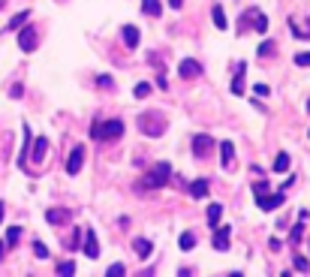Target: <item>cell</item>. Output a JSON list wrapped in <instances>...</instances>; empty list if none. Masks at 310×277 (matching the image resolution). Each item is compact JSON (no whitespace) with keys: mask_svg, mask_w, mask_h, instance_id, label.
Here are the masks:
<instances>
[{"mask_svg":"<svg viewBox=\"0 0 310 277\" xmlns=\"http://www.w3.org/2000/svg\"><path fill=\"white\" fill-rule=\"evenodd\" d=\"M259 54H262V58H271V54H274V42H262V45H259Z\"/></svg>","mask_w":310,"mask_h":277,"instance_id":"4dcf8cb0","label":"cell"},{"mask_svg":"<svg viewBox=\"0 0 310 277\" xmlns=\"http://www.w3.org/2000/svg\"><path fill=\"white\" fill-rule=\"evenodd\" d=\"M3 214H6V205H3V202H0V223H3Z\"/></svg>","mask_w":310,"mask_h":277,"instance_id":"f35d334b","label":"cell"},{"mask_svg":"<svg viewBox=\"0 0 310 277\" xmlns=\"http://www.w3.org/2000/svg\"><path fill=\"white\" fill-rule=\"evenodd\" d=\"M247 24H253V27H256V34H265V31H268V21H265V15H262L259 9H247L241 18H238V31H241V34H244V27H247Z\"/></svg>","mask_w":310,"mask_h":277,"instance_id":"277c9868","label":"cell"},{"mask_svg":"<svg viewBox=\"0 0 310 277\" xmlns=\"http://www.w3.org/2000/svg\"><path fill=\"white\" fill-rule=\"evenodd\" d=\"M3 3H6V0H0V9H3Z\"/></svg>","mask_w":310,"mask_h":277,"instance_id":"ab89813d","label":"cell"},{"mask_svg":"<svg viewBox=\"0 0 310 277\" xmlns=\"http://www.w3.org/2000/svg\"><path fill=\"white\" fill-rule=\"evenodd\" d=\"M178 247H181V250H193V247H196V235H193V232H184V235L178 238Z\"/></svg>","mask_w":310,"mask_h":277,"instance_id":"cb8c5ba5","label":"cell"},{"mask_svg":"<svg viewBox=\"0 0 310 277\" xmlns=\"http://www.w3.org/2000/svg\"><path fill=\"white\" fill-rule=\"evenodd\" d=\"M211 148H214V138L208 136V133H199V136H193V154H196V157H205Z\"/></svg>","mask_w":310,"mask_h":277,"instance_id":"30bf717a","label":"cell"},{"mask_svg":"<svg viewBox=\"0 0 310 277\" xmlns=\"http://www.w3.org/2000/svg\"><path fill=\"white\" fill-rule=\"evenodd\" d=\"M244 69H247V64H238V67H235V78H232V94H235V97L244 94Z\"/></svg>","mask_w":310,"mask_h":277,"instance_id":"2e32d148","label":"cell"},{"mask_svg":"<svg viewBox=\"0 0 310 277\" xmlns=\"http://www.w3.org/2000/svg\"><path fill=\"white\" fill-rule=\"evenodd\" d=\"M181 3H184V0H169V6H172V9H181Z\"/></svg>","mask_w":310,"mask_h":277,"instance_id":"8d00e7d4","label":"cell"},{"mask_svg":"<svg viewBox=\"0 0 310 277\" xmlns=\"http://www.w3.org/2000/svg\"><path fill=\"white\" fill-rule=\"evenodd\" d=\"M211 15H214L217 31H226V27H229V24H226V12H223V6H214V9H211Z\"/></svg>","mask_w":310,"mask_h":277,"instance_id":"7402d4cb","label":"cell"},{"mask_svg":"<svg viewBox=\"0 0 310 277\" xmlns=\"http://www.w3.org/2000/svg\"><path fill=\"white\" fill-rule=\"evenodd\" d=\"M178 75H181V78H199V75H202V64L193 61V58H184V61L178 64Z\"/></svg>","mask_w":310,"mask_h":277,"instance_id":"52a82bcc","label":"cell"},{"mask_svg":"<svg viewBox=\"0 0 310 277\" xmlns=\"http://www.w3.org/2000/svg\"><path fill=\"white\" fill-rule=\"evenodd\" d=\"M232 157H235L232 142H220V166H223V169H229V166H232Z\"/></svg>","mask_w":310,"mask_h":277,"instance_id":"9a60e30c","label":"cell"},{"mask_svg":"<svg viewBox=\"0 0 310 277\" xmlns=\"http://www.w3.org/2000/svg\"><path fill=\"white\" fill-rule=\"evenodd\" d=\"M301 223H304V220H301ZM301 223H298V226L292 229V235H289V238H292V244H298V241H301Z\"/></svg>","mask_w":310,"mask_h":277,"instance_id":"e575fe53","label":"cell"},{"mask_svg":"<svg viewBox=\"0 0 310 277\" xmlns=\"http://www.w3.org/2000/svg\"><path fill=\"white\" fill-rule=\"evenodd\" d=\"M169 175H172V166H169V163H157V166L148 172V178L142 181V187H148V190H154V187H163V184L169 181Z\"/></svg>","mask_w":310,"mask_h":277,"instance_id":"3957f363","label":"cell"},{"mask_svg":"<svg viewBox=\"0 0 310 277\" xmlns=\"http://www.w3.org/2000/svg\"><path fill=\"white\" fill-rule=\"evenodd\" d=\"M91 136L97 138V142H111V138H121L124 136V121H100V124H94V130H91Z\"/></svg>","mask_w":310,"mask_h":277,"instance_id":"7a4b0ae2","label":"cell"},{"mask_svg":"<svg viewBox=\"0 0 310 277\" xmlns=\"http://www.w3.org/2000/svg\"><path fill=\"white\" fill-rule=\"evenodd\" d=\"M18 45H21V51H34L36 45H39V31L36 27H24V31H18Z\"/></svg>","mask_w":310,"mask_h":277,"instance_id":"5b68a950","label":"cell"},{"mask_svg":"<svg viewBox=\"0 0 310 277\" xmlns=\"http://www.w3.org/2000/svg\"><path fill=\"white\" fill-rule=\"evenodd\" d=\"M81 163H84V145H75L67 160V175H78L81 172Z\"/></svg>","mask_w":310,"mask_h":277,"instance_id":"9c48e42d","label":"cell"},{"mask_svg":"<svg viewBox=\"0 0 310 277\" xmlns=\"http://www.w3.org/2000/svg\"><path fill=\"white\" fill-rule=\"evenodd\" d=\"M3 253H6V241H0V262H3Z\"/></svg>","mask_w":310,"mask_h":277,"instance_id":"74e56055","label":"cell"},{"mask_svg":"<svg viewBox=\"0 0 310 277\" xmlns=\"http://www.w3.org/2000/svg\"><path fill=\"white\" fill-rule=\"evenodd\" d=\"M286 169H289V154H286V151H280V154L274 157V172L280 175V172H286Z\"/></svg>","mask_w":310,"mask_h":277,"instance_id":"603a6c76","label":"cell"},{"mask_svg":"<svg viewBox=\"0 0 310 277\" xmlns=\"http://www.w3.org/2000/svg\"><path fill=\"white\" fill-rule=\"evenodd\" d=\"M142 12L151 15V18H157V15L163 12V3H160V0H142Z\"/></svg>","mask_w":310,"mask_h":277,"instance_id":"d6986e66","label":"cell"},{"mask_svg":"<svg viewBox=\"0 0 310 277\" xmlns=\"http://www.w3.org/2000/svg\"><path fill=\"white\" fill-rule=\"evenodd\" d=\"M220 217H223V205H208V226L214 229V226H220Z\"/></svg>","mask_w":310,"mask_h":277,"instance_id":"ffe728a7","label":"cell"},{"mask_svg":"<svg viewBox=\"0 0 310 277\" xmlns=\"http://www.w3.org/2000/svg\"><path fill=\"white\" fill-rule=\"evenodd\" d=\"M58 274H61V277L75 274V262H61V265H58Z\"/></svg>","mask_w":310,"mask_h":277,"instance_id":"484cf974","label":"cell"},{"mask_svg":"<svg viewBox=\"0 0 310 277\" xmlns=\"http://www.w3.org/2000/svg\"><path fill=\"white\" fill-rule=\"evenodd\" d=\"M69 217H72V214H69L67 208H51V211H45V223H51V226H61V223H67Z\"/></svg>","mask_w":310,"mask_h":277,"instance_id":"4fadbf2b","label":"cell"},{"mask_svg":"<svg viewBox=\"0 0 310 277\" xmlns=\"http://www.w3.org/2000/svg\"><path fill=\"white\" fill-rule=\"evenodd\" d=\"M31 157H34V163H42L45 160V151H48V138H31Z\"/></svg>","mask_w":310,"mask_h":277,"instance_id":"7c38bea8","label":"cell"},{"mask_svg":"<svg viewBox=\"0 0 310 277\" xmlns=\"http://www.w3.org/2000/svg\"><path fill=\"white\" fill-rule=\"evenodd\" d=\"M27 18H31V12H27V9H24V12H18L15 18H9V24H6V31H9V34H15V31H18V27H21V24H24Z\"/></svg>","mask_w":310,"mask_h":277,"instance_id":"44dd1931","label":"cell"},{"mask_svg":"<svg viewBox=\"0 0 310 277\" xmlns=\"http://www.w3.org/2000/svg\"><path fill=\"white\" fill-rule=\"evenodd\" d=\"M34 253H36V259H48V247L42 241H34Z\"/></svg>","mask_w":310,"mask_h":277,"instance_id":"4316f807","label":"cell"},{"mask_svg":"<svg viewBox=\"0 0 310 277\" xmlns=\"http://www.w3.org/2000/svg\"><path fill=\"white\" fill-rule=\"evenodd\" d=\"M295 64H298V67H310V51H301V54H295Z\"/></svg>","mask_w":310,"mask_h":277,"instance_id":"836d02e7","label":"cell"},{"mask_svg":"<svg viewBox=\"0 0 310 277\" xmlns=\"http://www.w3.org/2000/svg\"><path fill=\"white\" fill-rule=\"evenodd\" d=\"M307 112H310V103H307Z\"/></svg>","mask_w":310,"mask_h":277,"instance_id":"60d3db41","label":"cell"},{"mask_svg":"<svg viewBox=\"0 0 310 277\" xmlns=\"http://www.w3.org/2000/svg\"><path fill=\"white\" fill-rule=\"evenodd\" d=\"M97 85H100V88H115V81H111V75H97Z\"/></svg>","mask_w":310,"mask_h":277,"instance_id":"d6a6232c","label":"cell"},{"mask_svg":"<svg viewBox=\"0 0 310 277\" xmlns=\"http://www.w3.org/2000/svg\"><path fill=\"white\" fill-rule=\"evenodd\" d=\"M21 94H24V88H21V85H12V88H9V97H21Z\"/></svg>","mask_w":310,"mask_h":277,"instance_id":"d590c367","label":"cell"},{"mask_svg":"<svg viewBox=\"0 0 310 277\" xmlns=\"http://www.w3.org/2000/svg\"><path fill=\"white\" fill-rule=\"evenodd\" d=\"M18 238H21V229H18V226H12V229L6 232V244H18Z\"/></svg>","mask_w":310,"mask_h":277,"instance_id":"83f0119b","label":"cell"},{"mask_svg":"<svg viewBox=\"0 0 310 277\" xmlns=\"http://www.w3.org/2000/svg\"><path fill=\"white\" fill-rule=\"evenodd\" d=\"M295 268H298V271H307V268H310L307 256H301V253H298V256H295Z\"/></svg>","mask_w":310,"mask_h":277,"instance_id":"1f68e13d","label":"cell"},{"mask_svg":"<svg viewBox=\"0 0 310 277\" xmlns=\"http://www.w3.org/2000/svg\"><path fill=\"white\" fill-rule=\"evenodd\" d=\"M133 250H136L138 259H148V256H151V250H154V244L148 241V238H136V241H133Z\"/></svg>","mask_w":310,"mask_h":277,"instance_id":"ac0fdd59","label":"cell"},{"mask_svg":"<svg viewBox=\"0 0 310 277\" xmlns=\"http://www.w3.org/2000/svg\"><path fill=\"white\" fill-rule=\"evenodd\" d=\"M81 250H84V256H88V259H97V256H100V244H97V232H94L91 226L84 229V241H81Z\"/></svg>","mask_w":310,"mask_h":277,"instance_id":"ba28073f","label":"cell"},{"mask_svg":"<svg viewBox=\"0 0 310 277\" xmlns=\"http://www.w3.org/2000/svg\"><path fill=\"white\" fill-rule=\"evenodd\" d=\"M138 127H142L145 136L157 138V136L166 133V118H163L160 112H145V115H138Z\"/></svg>","mask_w":310,"mask_h":277,"instance_id":"6da1fadb","label":"cell"},{"mask_svg":"<svg viewBox=\"0 0 310 277\" xmlns=\"http://www.w3.org/2000/svg\"><path fill=\"white\" fill-rule=\"evenodd\" d=\"M286 199H283V193H262V196H256V205L262 208V211H277V208L283 205Z\"/></svg>","mask_w":310,"mask_h":277,"instance_id":"8992f818","label":"cell"},{"mask_svg":"<svg viewBox=\"0 0 310 277\" xmlns=\"http://www.w3.org/2000/svg\"><path fill=\"white\" fill-rule=\"evenodd\" d=\"M121 34H124V45H127V48H136V45H138V39H142V36H138V31L133 27V24L121 27Z\"/></svg>","mask_w":310,"mask_h":277,"instance_id":"e0dca14e","label":"cell"},{"mask_svg":"<svg viewBox=\"0 0 310 277\" xmlns=\"http://www.w3.org/2000/svg\"><path fill=\"white\" fill-rule=\"evenodd\" d=\"M229 238H232V226H220L217 232H214V250H229Z\"/></svg>","mask_w":310,"mask_h":277,"instance_id":"8fae6325","label":"cell"},{"mask_svg":"<svg viewBox=\"0 0 310 277\" xmlns=\"http://www.w3.org/2000/svg\"><path fill=\"white\" fill-rule=\"evenodd\" d=\"M187 190H190V196H193V199H205L208 190H211V184H208V178H196Z\"/></svg>","mask_w":310,"mask_h":277,"instance_id":"5bb4252c","label":"cell"},{"mask_svg":"<svg viewBox=\"0 0 310 277\" xmlns=\"http://www.w3.org/2000/svg\"><path fill=\"white\" fill-rule=\"evenodd\" d=\"M148 94H151V85H148V81H142V85H136V88H133V97H138V100H145Z\"/></svg>","mask_w":310,"mask_h":277,"instance_id":"d4e9b609","label":"cell"},{"mask_svg":"<svg viewBox=\"0 0 310 277\" xmlns=\"http://www.w3.org/2000/svg\"><path fill=\"white\" fill-rule=\"evenodd\" d=\"M268 193V181H253V196H262Z\"/></svg>","mask_w":310,"mask_h":277,"instance_id":"f546056e","label":"cell"},{"mask_svg":"<svg viewBox=\"0 0 310 277\" xmlns=\"http://www.w3.org/2000/svg\"><path fill=\"white\" fill-rule=\"evenodd\" d=\"M105 274H108V277H121V274H127V268H124V262H115Z\"/></svg>","mask_w":310,"mask_h":277,"instance_id":"f1b7e54d","label":"cell"}]
</instances>
